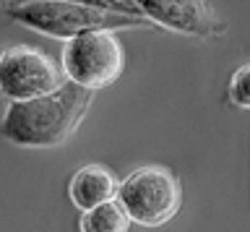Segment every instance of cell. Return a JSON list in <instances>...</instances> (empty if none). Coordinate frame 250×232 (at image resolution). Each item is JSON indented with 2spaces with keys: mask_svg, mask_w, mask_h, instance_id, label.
I'll return each instance as SVG.
<instances>
[{
  "mask_svg": "<svg viewBox=\"0 0 250 232\" xmlns=\"http://www.w3.org/2000/svg\"><path fill=\"white\" fill-rule=\"evenodd\" d=\"M117 201L128 211L130 222L141 227H162L180 211L183 188L172 169L146 165L117 185Z\"/></svg>",
  "mask_w": 250,
  "mask_h": 232,
  "instance_id": "277c9868",
  "label": "cell"
},
{
  "mask_svg": "<svg viewBox=\"0 0 250 232\" xmlns=\"http://www.w3.org/2000/svg\"><path fill=\"white\" fill-rule=\"evenodd\" d=\"M130 216L123 209L117 198H109L99 206H91L81 211L78 230L81 232H128L130 230Z\"/></svg>",
  "mask_w": 250,
  "mask_h": 232,
  "instance_id": "ba28073f",
  "label": "cell"
},
{
  "mask_svg": "<svg viewBox=\"0 0 250 232\" xmlns=\"http://www.w3.org/2000/svg\"><path fill=\"white\" fill-rule=\"evenodd\" d=\"M73 3L89 5V8H99V11H112V13H130V16H141L133 0H73Z\"/></svg>",
  "mask_w": 250,
  "mask_h": 232,
  "instance_id": "30bf717a",
  "label": "cell"
},
{
  "mask_svg": "<svg viewBox=\"0 0 250 232\" xmlns=\"http://www.w3.org/2000/svg\"><path fill=\"white\" fill-rule=\"evenodd\" d=\"M3 13L16 24L26 26L37 34L55 37V40H70V37L97 32V29L117 32V29L151 26L144 16L99 11L73 3V0H8L3 5Z\"/></svg>",
  "mask_w": 250,
  "mask_h": 232,
  "instance_id": "7a4b0ae2",
  "label": "cell"
},
{
  "mask_svg": "<svg viewBox=\"0 0 250 232\" xmlns=\"http://www.w3.org/2000/svg\"><path fill=\"white\" fill-rule=\"evenodd\" d=\"M62 68L42 50L21 44L0 55V99L5 102L50 94L62 86Z\"/></svg>",
  "mask_w": 250,
  "mask_h": 232,
  "instance_id": "5b68a950",
  "label": "cell"
},
{
  "mask_svg": "<svg viewBox=\"0 0 250 232\" xmlns=\"http://www.w3.org/2000/svg\"><path fill=\"white\" fill-rule=\"evenodd\" d=\"M94 91L62 81L50 94L8 102L0 115V136L21 149H55L78 130Z\"/></svg>",
  "mask_w": 250,
  "mask_h": 232,
  "instance_id": "6da1fadb",
  "label": "cell"
},
{
  "mask_svg": "<svg viewBox=\"0 0 250 232\" xmlns=\"http://www.w3.org/2000/svg\"><path fill=\"white\" fill-rule=\"evenodd\" d=\"M60 60H62L60 68L65 81L78 84V86L89 91L112 86L123 76V68H125L123 44L109 29L83 32L78 37L65 40Z\"/></svg>",
  "mask_w": 250,
  "mask_h": 232,
  "instance_id": "3957f363",
  "label": "cell"
},
{
  "mask_svg": "<svg viewBox=\"0 0 250 232\" xmlns=\"http://www.w3.org/2000/svg\"><path fill=\"white\" fill-rule=\"evenodd\" d=\"M148 24L169 32L208 40L216 34V13L208 0H133Z\"/></svg>",
  "mask_w": 250,
  "mask_h": 232,
  "instance_id": "8992f818",
  "label": "cell"
},
{
  "mask_svg": "<svg viewBox=\"0 0 250 232\" xmlns=\"http://www.w3.org/2000/svg\"><path fill=\"white\" fill-rule=\"evenodd\" d=\"M117 177L112 175V169L104 165H83L78 167L73 177L68 183V196L70 204L76 209H86L99 206L109 198H117Z\"/></svg>",
  "mask_w": 250,
  "mask_h": 232,
  "instance_id": "52a82bcc",
  "label": "cell"
},
{
  "mask_svg": "<svg viewBox=\"0 0 250 232\" xmlns=\"http://www.w3.org/2000/svg\"><path fill=\"white\" fill-rule=\"evenodd\" d=\"M227 94H229V102L237 105L240 110H250V63L240 65L237 71L232 73Z\"/></svg>",
  "mask_w": 250,
  "mask_h": 232,
  "instance_id": "9c48e42d",
  "label": "cell"
}]
</instances>
